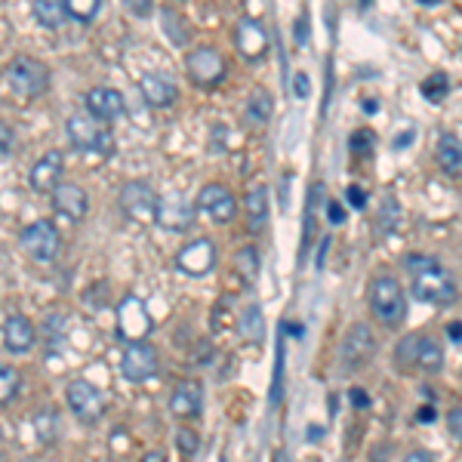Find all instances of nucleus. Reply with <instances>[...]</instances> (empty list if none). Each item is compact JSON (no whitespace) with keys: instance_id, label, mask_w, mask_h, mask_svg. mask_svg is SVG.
Masks as SVG:
<instances>
[{"instance_id":"nucleus-1","label":"nucleus","mask_w":462,"mask_h":462,"mask_svg":"<svg viewBox=\"0 0 462 462\" xmlns=\"http://www.w3.org/2000/svg\"><path fill=\"white\" fill-rule=\"evenodd\" d=\"M404 269L410 271L413 296L425 305H453L457 303V281L435 256L413 253L404 259Z\"/></svg>"},{"instance_id":"nucleus-2","label":"nucleus","mask_w":462,"mask_h":462,"mask_svg":"<svg viewBox=\"0 0 462 462\" xmlns=\"http://www.w3.org/2000/svg\"><path fill=\"white\" fill-rule=\"evenodd\" d=\"M395 361L407 373H441L444 370V346L429 333H410L398 342Z\"/></svg>"},{"instance_id":"nucleus-3","label":"nucleus","mask_w":462,"mask_h":462,"mask_svg":"<svg viewBox=\"0 0 462 462\" xmlns=\"http://www.w3.org/2000/svg\"><path fill=\"white\" fill-rule=\"evenodd\" d=\"M367 303L376 318H380V324L385 327H398L407 318V293H404L401 281L395 275H389V271H382V275H376L370 281Z\"/></svg>"},{"instance_id":"nucleus-4","label":"nucleus","mask_w":462,"mask_h":462,"mask_svg":"<svg viewBox=\"0 0 462 462\" xmlns=\"http://www.w3.org/2000/svg\"><path fill=\"white\" fill-rule=\"evenodd\" d=\"M6 83L19 99H38L50 87V68L34 56H16L6 65Z\"/></svg>"},{"instance_id":"nucleus-5","label":"nucleus","mask_w":462,"mask_h":462,"mask_svg":"<svg viewBox=\"0 0 462 462\" xmlns=\"http://www.w3.org/2000/svg\"><path fill=\"white\" fill-rule=\"evenodd\" d=\"M65 133H68V142L83 154H111V149H115L111 130L96 121L93 115H87V111H77V115L68 117Z\"/></svg>"},{"instance_id":"nucleus-6","label":"nucleus","mask_w":462,"mask_h":462,"mask_svg":"<svg viewBox=\"0 0 462 462\" xmlns=\"http://www.w3.org/2000/svg\"><path fill=\"white\" fill-rule=\"evenodd\" d=\"M117 201H121L124 216L133 222H139V226H151V222H158L160 194L154 192L149 182H142V179L127 182V185L121 188V194H117Z\"/></svg>"},{"instance_id":"nucleus-7","label":"nucleus","mask_w":462,"mask_h":462,"mask_svg":"<svg viewBox=\"0 0 462 462\" xmlns=\"http://www.w3.org/2000/svg\"><path fill=\"white\" fill-rule=\"evenodd\" d=\"M22 250H25V256H31L34 262H40V265H47V262H56L62 253V235H59V228L53 226V222H47V219H38V222H31L25 231H22Z\"/></svg>"},{"instance_id":"nucleus-8","label":"nucleus","mask_w":462,"mask_h":462,"mask_svg":"<svg viewBox=\"0 0 462 462\" xmlns=\"http://www.w3.org/2000/svg\"><path fill=\"white\" fill-rule=\"evenodd\" d=\"M151 330H154V321L149 308H145V303L139 296L127 293V296L117 303V336L127 339L130 346V342H145V336Z\"/></svg>"},{"instance_id":"nucleus-9","label":"nucleus","mask_w":462,"mask_h":462,"mask_svg":"<svg viewBox=\"0 0 462 462\" xmlns=\"http://www.w3.org/2000/svg\"><path fill=\"white\" fill-rule=\"evenodd\" d=\"M185 72L198 87H219L226 81V59H222V53L216 47H194L185 56Z\"/></svg>"},{"instance_id":"nucleus-10","label":"nucleus","mask_w":462,"mask_h":462,"mask_svg":"<svg viewBox=\"0 0 462 462\" xmlns=\"http://www.w3.org/2000/svg\"><path fill=\"white\" fill-rule=\"evenodd\" d=\"M173 265H176L185 278H204L216 265V244L210 241V237H194V241H188L185 247L179 250Z\"/></svg>"},{"instance_id":"nucleus-11","label":"nucleus","mask_w":462,"mask_h":462,"mask_svg":"<svg viewBox=\"0 0 462 462\" xmlns=\"http://www.w3.org/2000/svg\"><path fill=\"white\" fill-rule=\"evenodd\" d=\"M160 361H158V348L151 342H130L124 348V358H121V373L124 380L130 382H149L154 373H158Z\"/></svg>"},{"instance_id":"nucleus-12","label":"nucleus","mask_w":462,"mask_h":462,"mask_svg":"<svg viewBox=\"0 0 462 462\" xmlns=\"http://www.w3.org/2000/svg\"><path fill=\"white\" fill-rule=\"evenodd\" d=\"M68 407L81 423H96V419L105 413V395L102 389H96L90 380H74L65 391Z\"/></svg>"},{"instance_id":"nucleus-13","label":"nucleus","mask_w":462,"mask_h":462,"mask_svg":"<svg viewBox=\"0 0 462 462\" xmlns=\"http://www.w3.org/2000/svg\"><path fill=\"white\" fill-rule=\"evenodd\" d=\"M198 207L204 210L213 222H231L237 216V201L235 194H231V188H226L222 182H210L198 192Z\"/></svg>"},{"instance_id":"nucleus-14","label":"nucleus","mask_w":462,"mask_h":462,"mask_svg":"<svg viewBox=\"0 0 462 462\" xmlns=\"http://www.w3.org/2000/svg\"><path fill=\"white\" fill-rule=\"evenodd\" d=\"M376 355V336L370 330V324H355L352 330L346 333L339 348V358L346 367H361V364L373 361Z\"/></svg>"},{"instance_id":"nucleus-15","label":"nucleus","mask_w":462,"mask_h":462,"mask_svg":"<svg viewBox=\"0 0 462 462\" xmlns=\"http://www.w3.org/2000/svg\"><path fill=\"white\" fill-rule=\"evenodd\" d=\"M235 47L237 53H241V59L259 62L265 56V50H269V31H265V25L259 22V19L244 16L235 28Z\"/></svg>"},{"instance_id":"nucleus-16","label":"nucleus","mask_w":462,"mask_h":462,"mask_svg":"<svg viewBox=\"0 0 462 462\" xmlns=\"http://www.w3.org/2000/svg\"><path fill=\"white\" fill-rule=\"evenodd\" d=\"M87 115H93L99 124L121 121L127 115V102H124V93L115 87H93L87 93Z\"/></svg>"},{"instance_id":"nucleus-17","label":"nucleus","mask_w":462,"mask_h":462,"mask_svg":"<svg viewBox=\"0 0 462 462\" xmlns=\"http://www.w3.org/2000/svg\"><path fill=\"white\" fill-rule=\"evenodd\" d=\"M62 173H65V158H62V151H47L44 158L31 167L28 182H31V188L38 194H53L56 188L62 185Z\"/></svg>"},{"instance_id":"nucleus-18","label":"nucleus","mask_w":462,"mask_h":462,"mask_svg":"<svg viewBox=\"0 0 462 462\" xmlns=\"http://www.w3.org/2000/svg\"><path fill=\"white\" fill-rule=\"evenodd\" d=\"M50 201H53L56 213H62L72 222H81L83 216L90 213V194L83 192L77 182H62V185L50 194Z\"/></svg>"},{"instance_id":"nucleus-19","label":"nucleus","mask_w":462,"mask_h":462,"mask_svg":"<svg viewBox=\"0 0 462 462\" xmlns=\"http://www.w3.org/2000/svg\"><path fill=\"white\" fill-rule=\"evenodd\" d=\"M158 226L167 228V231H188V228L194 226V204H192V201L182 198V194L160 198Z\"/></svg>"},{"instance_id":"nucleus-20","label":"nucleus","mask_w":462,"mask_h":462,"mask_svg":"<svg viewBox=\"0 0 462 462\" xmlns=\"http://www.w3.org/2000/svg\"><path fill=\"white\" fill-rule=\"evenodd\" d=\"M38 342V327L25 314H10L4 324V346L13 355H28Z\"/></svg>"},{"instance_id":"nucleus-21","label":"nucleus","mask_w":462,"mask_h":462,"mask_svg":"<svg viewBox=\"0 0 462 462\" xmlns=\"http://www.w3.org/2000/svg\"><path fill=\"white\" fill-rule=\"evenodd\" d=\"M139 93L151 108H170L179 99V87L167 74H145L139 81Z\"/></svg>"},{"instance_id":"nucleus-22","label":"nucleus","mask_w":462,"mask_h":462,"mask_svg":"<svg viewBox=\"0 0 462 462\" xmlns=\"http://www.w3.org/2000/svg\"><path fill=\"white\" fill-rule=\"evenodd\" d=\"M201 385L198 382H192V380H182L176 389H173V398H170V410H173V416H179V419H192V416H198L201 413Z\"/></svg>"},{"instance_id":"nucleus-23","label":"nucleus","mask_w":462,"mask_h":462,"mask_svg":"<svg viewBox=\"0 0 462 462\" xmlns=\"http://www.w3.org/2000/svg\"><path fill=\"white\" fill-rule=\"evenodd\" d=\"M435 158H438L441 170L462 179V139L457 133H441L438 145H435Z\"/></svg>"},{"instance_id":"nucleus-24","label":"nucleus","mask_w":462,"mask_h":462,"mask_svg":"<svg viewBox=\"0 0 462 462\" xmlns=\"http://www.w3.org/2000/svg\"><path fill=\"white\" fill-rule=\"evenodd\" d=\"M269 188L265 185H256L247 192V201H244V210H247V226L253 235H259V231L265 228V222H269Z\"/></svg>"},{"instance_id":"nucleus-25","label":"nucleus","mask_w":462,"mask_h":462,"mask_svg":"<svg viewBox=\"0 0 462 462\" xmlns=\"http://www.w3.org/2000/svg\"><path fill=\"white\" fill-rule=\"evenodd\" d=\"M34 19H38L44 28H50V31H56V28L65 25V0H34Z\"/></svg>"},{"instance_id":"nucleus-26","label":"nucleus","mask_w":462,"mask_h":462,"mask_svg":"<svg viewBox=\"0 0 462 462\" xmlns=\"http://www.w3.org/2000/svg\"><path fill=\"white\" fill-rule=\"evenodd\" d=\"M271 111H275V99L269 90H253V96L247 99V121L262 127V124H269Z\"/></svg>"},{"instance_id":"nucleus-27","label":"nucleus","mask_w":462,"mask_h":462,"mask_svg":"<svg viewBox=\"0 0 462 462\" xmlns=\"http://www.w3.org/2000/svg\"><path fill=\"white\" fill-rule=\"evenodd\" d=\"M160 25H164V34L173 40V47H185L188 38H192V31L182 22V16L176 10H160Z\"/></svg>"},{"instance_id":"nucleus-28","label":"nucleus","mask_w":462,"mask_h":462,"mask_svg":"<svg viewBox=\"0 0 462 462\" xmlns=\"http://www.w3.org/2000/svg\"><path fill=\"white\" fill-rule=\"evenodd\" d=\"M241 336L247 342H262L265 336V318L259 305H247V312L241 314Z\"/></svg>"},{"instance_id":"nucleus-29","label":"nucleus","mask_w":462,"mask_h":462,"mask_svg":"<svg viewBox=\"0 0 462 462\" xmlns=\"http://www.w3.org/2000/svg\"><path fill=\"white\" fill-rule=\"evenodd\" d=\"M102 13L99 0H65V16L74 19V22H93L96 16Z\"/></svg>"},{"instance_id":"nucleus-30","label":"nucleus","mask_w":462,"mask_h":462,"mask_svg":"<svg viewBox=\"0 0 462 462\" xmlns=\"http://www.w3.org/2000/svg\"><path fill=\"white\" fill-rule=\"evenodd\" d=\"M68 321H72V314H68V312H50V314H47L44 336H47V342H50V346H59V342L68 336V327H72Z\"/></svg>"},{"instance_id":"nucleus-31","label":"nucleus","mask_w":462,"mask_h":462,"mask_svg":"<svg viewBox=\"0 0 462 462\" xmlns=\"http://www.w3.org/2000/svg\"><path fill=\"white\" fill-rule=\"evenodd\" d=\"M447 90H450V81H447V74H429L423 83H419V93L425 96L429 102H444V96H447Z\"/></svg>"},{"instance_id":"nucleus-32","label":"nucleus","mask_w":462,"mask_h":462,"mask_svg":"<svg viewBox=\"0 0 462 462\" xmlns=\"http://www.w3.org/2000/svg\"><path fill=\"white\" fill-rule=\"evenodd\" d=\"M235 269H237V275H244L247 281H256V275H259V253H256V247H241V250H237Z\"/></svg>"},{"instance_id":"nucleus-33","label":"nucleus","mask_w":462,"mask_h":462,"mask_svg":"<svg viewBox=\"0 0 462 462\" xmlns=\"http://www.w3.org/2000/svg\"><path fill=\"white\" fill-rule=\"evenodd\" d=\"M22 389V376L13 367H0V404H10Z\"/></svg>"},{"instance_id":"nucleus-34","label":"nucleus","mask_w":462,"mask_h":462,"mask_svg":"<svg viewBox=\"0 0 462 462\" xmlns=\"http://www.w3.org/2000/svg\"><path fill=\"white\" fill-rule=\"evenodd\" d=\"M284 339H278V352H275V382H271V407H278L284 398Z\"/></svg>"},{"instance_id":"nucleus-35","label":"nucleus","mask_w":462,"mask_h":462,"mask_svg":"<svg viewBox=\"0 0 462 462\" xmlns=\"http://www.w3.org/2000/svg\"><path fill=\"white\" fill-rule=\"evenodd\" d=\"M398 219H401V207H398L395 198H385L382 201V213H380V231H395L398 228Z\"/></svg>"},{"instance_id":"nucleus-36","label":"nucleus","mask_w":462,"mask_h":462,"mask_svg":"<svg viewBox=\"0 0 462 462\" xmlns=\"http://www.w3.org/2000/svg\"><path fill=\"white\" fill-rule=\"evenodd\" d=\"M348 145H352L355 154H370L376 145V133L373 130H355L352 139H348Z\"/></svg>"},{"instance_id":"nucleus-37","label":"nucleus","mask_w":462,"mask_h":462,"mask_svg":"<svg viewBox=\"0 0 462 462\" xmlns=\"http://www.w3.org/2000/svg\"><path fill=\"white\" fill-rule=\"evenodd\" d=\"M179 447H182V453H188V457H192V453H198V447H201V441H198V435H194V432H188V429H179Z\"/></svg>"},{"instance_id":"nucleus-38","label":"nucleus","mask_w":462,"mask_h":462,"mask_svg":"<svg viewBox=\"0 0 462 462\" xmlns=\"http://www.w3.org/2000/svg\"><path fill=\"white\" fill-rule=\"evenodd\" d=\"M348 401H352V404H355V407H358V410H367V407H370V395H367V391L361 389V385H355V389L348 391Z\"/></svg>"},{"instance_id":"nucleus-39","label":"nucleus","mask_w":462,"mask_h":462,"mask_svg":"<svg viewBox=\"0 0 462 462\" xmlns=\"http://www.w3.org/2000/svg\"><path fill=\"white\" fill-rule=\"evenodd\" d=\"M293 93H296L299 99H308V96H312V83H308V74H303V72L296 74V81H293Z\"/></svg>"},{"instance_id":"nucleus-40","label":"nucleus","mask_w":462,"mask_h":462,"mask_svg":"<svg viewBox=\"0 0 462 462\" xmlns=\"http://www.w3.org/2000/svg\"><path fill=\"white\" fill-rule=\"evenodd\" d=\"M327 219H330V226H342V222H346V210H342L339 201L327 204Z\"/></svg>"},{"instance_id":"nucleus-41","label":"nucleus","mask_w":462,"mask_h":462,"mask_svg":"<svg viewBox=\"0 0 462 462\" xmlns=\"http://www.w3.org/2000/svg\"><path fill=\"white\" fill-rule=\"evenodd\" d=\"M348 204H352L355 210H364L367 207V192H364L361 185H352L348 188Z\"/></svg>"},{"instance_id":"nucleus-42","label":"nucleus","mask_w":462,"mask_h":462,"mask_svg":"<svg viewBox=\"0 0 462 462\" xmlns=\"http://www.w3.org/2000/svg\"><path fill=\"white\" fill-rule=\"evenodd\" d=\"M130 13H136V16H151V4L149 0H130Z\"/></svg>"},{"instance_id":"nucleus-43","label":"nucleus","mask_w":462,"mask_h":462,"mask_svg":"<svg viewBox=\"0 0 462 462\" xmlns=\"http://www.w3.org/2000/svg\"><path fill=\"white\" fill-rule=\"evenodd\" d=\"M293 34H296V44H299V47L308 44V19H305V16L299 19V25H296V31H293Z\"/></svg>"},{"instance_id":"nucleus-44","label":"nucleus","mask_w":462,"mask_h":462,"mask_svg":"<svg viewBox=\"0 0 462 462\" xmlns=\"http://www.w3.org/2000/svg\"><path fill=\"white\" fill-rule=\"evenodd\" d=\"M401 462H435V459H432V453H425V450H410Z\"/></svg>"},{"instance_id":"nucleus-45","label":"nucleus","mask_w":462,"mask_h":462,"mask_svg":"<svg viewBox=\"0 0 462 462\" xmlns=\"http://www.w3.org/2000/svg\"><path fill=\"white\" fill-rule=\"evenodd\" d=\"M450 429L457 432V438L462 441V410H457V413H450Z\"/></svg>"},{"instance_id":"nucleus-46","label":"nucleus","mask_w":462,"mask_h":462,"mask_svg":"<svg viewBox=\"0 0 462 462\" xmlns=\"http://www.w3.org/2000/svg\"><path fill=\"white\" fill-rule=\"evenodd\" d=\"M284 330H287V333H293V336H296V339L305 333V330H303V324H299V321H296V324H293V321H284Z\"/></svg>"},{"instance_id":"nucleus-47","label":"nucleus","mask_w":462,"mask_h":462,"mask_svg":"<svg viewBox=\"0 0 462 462\" xmlns=\"http://www.w3.org/2000/svg\"><path fill=\"white\" fill-rule=\"evenodd\" d=\"M416 419H419V423H435V410H432V407H423V410L416 413Z\"/></svg>"},{"instance_id":"nucleus-48","label":"nucleus","mask_w":462,"mask_h":462,"mask_svg":"<svg viewBox=\"0 0 462 462\" xmlns=\"http://www.w3.org/2000/svg\"><path fill=\"white\" fill-rule=\"evenodd\" d=\"M413 142V133H401V136L395 139V149H404V145Z\"/></svg>"},{"instance_id":"nucleus-49","label":"nucleus","mask_w":462,"mask_h":462,"mask_svg":"<svg viewBox=\"0 0 462 462\" xmlns=\"http://www.w3.org/2000/svg\"><path fill=\"white\" fill-rule=\"evenodd\" d=\"M450 339H462V324H459V321H453V324H450Z\"/></svg>"},{"instance_id":"nucleus-50","label":"nucleus","mask_w":462,"mask_h":462,"mask_svg":"<svg viewBox=\"0 0 462 462\" xmlns=\"http://www.w3.org/2000/svg\"><path fill=\"white\" fill-rule=\"evenodd\" d=\"M376 108H380V105H376V99H367V102H364V111H367V115H376Z\"/></svg>"},{"instance_id":"nucleus-51","label":"nucleus","mask_w":462,"mask_h":462,"mask_svg":"<svg viewBox=\"0 0 462 462\" xmlns=\"http://www.w3.org/2000/svg\"><path fill=\"white\" fill-rule=\"evenodd\" d=\"M142 462H164V453H158V450H154V453H149V457H145Z\"/></svg>"},{"instance_id":"nucleus-52","label":"nucleus","mask_w":462,"mask_h":462,"mask_svg":"<svg viewBox=\"0 0 462 462\" xmlns=\"http://www.w3.org/2000/svg\"><path fill=\"white\" fill-rule=\"evenodd\" d=\"M419 4H423V6H425V10H435V6L441 4V0H419Z\"/></svg>"},{"instance_id":"nucleus-53","label":"nucleus","mask_w":462,"mask_h":462,"mask_svg":"<svg viewBox=\"0 0 462 462\" xmlns=\"http://www.w3.org/2000/svg\"><path fill=\"white\" fill-rule=\"evenodd\" d=\"M308 438H324V429H308Z\"/></svg>"},{"instance_id":"nucleus-54","label":"nucleus","mask_w":462,"mask_h":462,"mask_svg":"<svg viewBox=\"0 0 462 462\" xmlns=\"http://www.w3.org/2000/svg\"><path fill=\"white\" fill-rule=\"evenodd\" d=\"M222 462H226V459H222Z\"/></svg>"}]
</instances>
